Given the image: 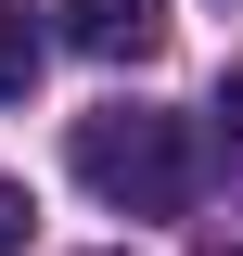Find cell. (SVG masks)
<instances>
[{
    "mask_svg": "<svg viewBox=\"0 0 243 256\" xmlns=\"http://www.w3.org/2000/svg\"><path fill=\"white\" fill-rule=\"evenodd\" d=\"M77 180L116 205V218H180L205 154H192V116H154V102H102L77 116Z\"/></svg>",
    "mask_w": 243,
    "mask_h": 256,
    "instance_id": "obj_1",
    "label": "cell"
},
{
    "mask_svg": "<svg viewBox=\"0 0 243 256\" xmlns=\"http://www.w3.org/2000/svg\"><path fill=\"white\" fill-rule=\"evenodd\" d=\"M52 38L90 64H154L166 52V0H52Z\"/></svg>",
    "mask_w": 243,
    "mask_h": 256,
    "instance_id": "obj_2",
    "label": "cell"
},
{
    "mask_svg": "<svg viewBox=\"0 0 243 256\" xmlns=\"http://www.w3.org/2000/svg\"><path fill=\"white\" fill-rule=\"evenodd\" d=\"M38 64H52V26H38L26 0H0V102H26V90H38Z\"/></svg>",
    "mask_w": 243,
    "mask_h": 256,
    "instance_id": "obj_3",
    "label": "cell"
},
{
    "mask_svg": "<svg viewBox=\"0 0 243 256\" xmlns=\"http://www.w3.org/2000/svg\"><path fill=\"white\" fill-rule=\"evenodd\" d=\"M26 230H38V205H26V180H0V256H26Z\"/></svg>",
    "mask_w": 243,
    "mask_h": 256,
    "instance_id": "obj_4",
    "label": "cell"
},
{
    "mask_svg": "<svg viewBox=\"0 0 243 256\" xmlns=\"http://www.w3.org/2000/svg\"><path fill=\"white\" fill-rule=\"evenodd\" d=\"M218 256H243V244H218Z\"/></svg>",
    "mask_w": 243,
    "mask_h": 256,
    "instance_id": "obj_5",
    "label": "cell"
}]
</instances>
